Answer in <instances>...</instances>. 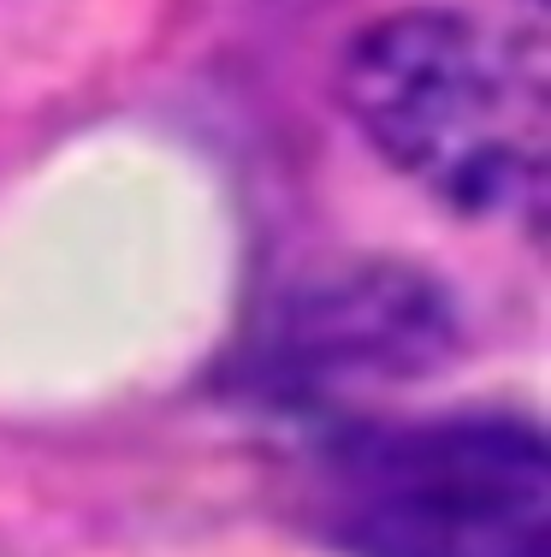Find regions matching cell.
Wrapping results in <instances>:
<instances>
[{
    "mask_svg": "<svg viewBox=\"0 0 551 557\" xmlns=\"http://www.w3.org/2000/svg\"><path fill=\"white\" fill-rule=\"evenodd\" d=\"M439 338L444 321L415 278H345L291 309V321L267 338L261 386L297 409L338 404L350 386L415 374Z\"/></svg>",
    "mask_w": 551,
    "mask_h": 557,
    "instance_id": "3",
    "label": "cell"
},
{
    "mask_svg": "<svg viewBox=\"0 0 551 557\" xmlns=\"http://www.w3.org/2000/svg\"><path fill=\"white\" fill-rule=\"evenodd\" d=\"M303 498L345 557L551 552V457L510 416L338 421L314 440Z\"/></svg>",
    "mask_w": 551,
    "mask_h": 557,
    "instance_id": "2",
    "label": "cell"
},
{
    "mask_svg": "<svg viewBox=\"0 0 551 557\" xmlns=\"http://www.w3.org/2000/svg\"><path fill=\"white\" fill-rule=\"evenodd\" d=\"M345 101L362 137L444 208L528 220L546 202V48L480 12H391L356 36Z\"/></svg>",
    "mask_w": 551,
    "mask_h": 557,
    "instance_id": "1",
    "label": "cell"
}]
</instances>
